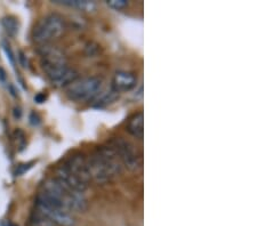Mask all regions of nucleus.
Instances as JSON below:
<instances>
[{
  "instance_id": "f257e3e1",
  "label": "nucleus",
  "mask_w": 257,
  "mask_h": 226,
  "mask_svg": "<svg viewBox=\"0 0 257 226\" xmlns=\"http://www.w3.org/2000/svg\"><path fill=\"white\" fill-rule=\"evenodd\" d=\"M41 56V67L51 82H55L68 71L70 67L64 53L57 47L44 45L39 49Z\"/></svg>"
},
{
  "instance_id": "f03ea898",
  "label": "nucleus",
  "mask_w": 257,
  "mask_h": 226,
  "mask_svg": "<svg viewBox=\"0 0 257 226\" xmlns=\"http://www.w3.org/2000/svg\"><path fill=\"white\" fill-rule=\"evenodd\" d=\"M66 24L59 14H49L41 19L33 29L32 38L39 45H48L64 34Z\"/></svg>"
},
{
  "instance_id": "7ed1b4c3",
  "label": "nucleus",
  "mask_w": 257,
  "mask_h": 226,
  "mask_svg": "<svg viewBox=\"0 0 257 226\" xmlns=\"http://www.w3.org/2000/svg\"><path fill=\"white\" fill-rule=\"evenodd\" d=\"M103 80L98 77H86L74 80L66 87V96L73 102L81 103L94 100L101 92Z\"/></svg>"
},
{
  "instance_id": "20e7f679",
  "label": "nucleus",
  "mask_w": 257,
  "mask_h": 226,
  "mask_svg": "<svg viewBox=\"0 0 257 226\" xmlns=\"http://www.w3.org/2000/svg\"><path fill=\"white\" fill-rule=\"evenodd\" d=\"M117 152L122 166L128 170L139 171L142 168V157L136 147L131 142L123 138H115L110 144Z\"/></svg>"
},
{
  "instance_id": "39448f33",
  "label": "nucleus",
  "mask_w": 257,
  "mask_h": 226,
  "mask_svg": "<svg viewBox=\"0 0 257 226\" xmlns=\"http://www.w3.org/2000/svg\"><path fill=\"white\" fill-rule=\"evenodd\" d=\"M37 209H38V212H40L45 217H47L54 225L74 226V224H76V219H74L72 213L63 210L61 208L41 203L37 201Z\"/></svg>"
},
{
  "instance_id": "423d86ee",
  "label": "nucleus",
  "mask_w": 257,
  "mask_h": 226,
  "mask_svg": "<svg viewBox=\"0 0 257 226\" xmlns=\"http://www.w3.org/2000/svg\"><path fill=\"white\" fill-rule=\"evenodd\" d=\"M99 155V158L102 159L103 163H104L105 168L109 171L111 177L115 178L118 175L122 172V163L120 161L117 152L112 146H101L96 150Z\"/></svg>"
},
{
  "instance_id": "0eeeda50",
  "label": "nucleus",
  "mask_w": 257,
  "mask_h": 226,
  "mask_svg": "<svg viewBox=\"0 0 257 226\" xmlns=\"http://www.w3.org/2000/svg\"><path fill=\"white\" fill-rule=\"evenodd\" d=\"M64 167L85 184H87L90 180L87 158L84 157V154L78 153L70 157L68 161L65 162Z\"/></svg>"
},
{
  "instance_id": "6e6552de",
  "label": "nucleus",
  "mask_w": 257,
  "mask_h": 226,
  "mask_svg": "<svg viewBox=\"0 0 257 226\" xmlns=\"http://www.w3.org/2000/svg\"><path fill=\"white\" fill-rule=\"evenodd\" d=\"M55 178L59 180L64 187L69 188V190L71 191L85 193V191L87 190V184L81 182V180L78 177H76L72 172H70L68 169H66L64 164L57 168Z\"/></svg>"
},
{
  "instance_id": "1a4fd4ad",
  "label": "nucleus",
  "mask_w": 257,
  "mask_h": 226,
  "mask_svg": "<svg viewBox=\"0 0 257 226\" xmlns=\"http://www.w3.org/2000/svg\"><path fill=\"white\" fill-rule=\"evenodd\" d=\"M138 84V78L133 73L126 71H118L115 73L112 80V88L117 93L130 92Z\"/></svg>"
},
{
  "instance_id": "9d476101",
  "label": "nucleus",
  "mask_w": 257,
  "mask_h": 226,
  "mask_svg": "<svg viewBox=\"0 0 257 226\" xmlns=\"http://www.w3.org/2000/svg\"><path fill=\"white\" fill-rule=\"evenodd\" d=\"M144 116L143 112H139L133 116L127 125V130L132 136L138 139H142L144 135Z\"/></svg>"
},
{
  "instance_id": "9b49d317",
  "label": "nucleus",
  "mask_w": 257,
  "mask_h": 226,
  "mask_svg": "<svg viewBox=\"0 0 257 226\" xmlns=\"http://www.w3.org/2000/svg\"><path fill=\"white\" fill-rule=\"evenodd\" d=\"M118 97H119V93L115 92V90H113L112 88L104 93L99 92L98 95L95 97V102L93 103V108H95V109L105 108V106L111 104V103H113Z\"/></svg>"
},
{
  "instance_id": "f8f14e48",
  "label": "nucleus",
  "mask_w": 257,
  "mask_h": 226,
  "mask_svg": "<svg viewBox=\"0 0 257 226\" xmlns=\"http://www.w3.org/2000/svg\"><path fill=\"white\" fill-rule=\"evenodd\" d=\"M54 3L59 4V5L62 6L77 8V10L84 12H93L95 8H96L95 3L88 2V0H56V2Z\"/></svg>"
},
{
  "instance_id": "ddd939ff",
  "label": "nucleus",
  "mask_w": 257,
  "mask_h": 226,
  "mask_svg": "<svg viewBox=\"0 0 257 226\" xmlns=\"http://www.w3.org/2000/svg\"><path fill=\"white\" fill-rule=\"evenodd\" d=\"M2 24L10 36L14 37L19 34V21L14 16H6V18H4L2 20Z\"/></svg>"
},
{
  "instance_id": "4468645a",
  "label": "nucleus",
  "mask_w": 257,
  "mask_h": 226,
  "mask_svg": "<svg viewBox=\"0 0 257 226\" xmlns=\"http://www.w3.org/2000/svg\"><path fill=\"white\" fill-rule=\"evenodd\" d=\"M32 226H54V224L49 220L47 217L41 215L40 212L37 213V216L31 220Z\"/></svg>"
},
{
  "instance_id": "2eb2a0df",
  "label": "nucleus",
  "mask_w": 257,
  "mask_h": 226,
  "mask_svg": "<svg viewBox=\"0 0 257 226\" xmlns=\"http://www.w3.org/2000/svg\"><path fill=\"white\" fill-rule=\"evenodd\" d=\"M106 4L107 6L113 8L115 11L123 10V8H126L128 6L127 0H109V2H106Z\"/></svg>"
},
{
  "instance_id": "dca6fc26",
  "label": "nucleus",
  "mask_w": 257,
  "mask_h": 226,
  "mask_svg": "<svg viewBox=\"0 0 257 226\" xmlns=\"http://www.w3.org/2000/svg\"><path fill=\"white\" fill-rule=\"evenodd\" d=\"M32 164H33V162H30V163H24V164H20V166L18 167V169H16V171H15V175H16V176H21V175H23L24 172H26V171H28L29 169H30V168L32 167Z\"/></svg>"
},
{
  "instance_id": "f3484780",
  "label": "nucleus",
  "mask_w": 257,
  "mask_h": 226,
  "mask_svg": "<svg viewBox=\"0 0 257 226\" xmlns=\"http://www.w3.org/2000/svg\"><path fill=\"white\" fill-rule=\"evenodd\" d=\"M3 46H4V49H5V52H6V54H7V57H8V59H10V61H11V63L14 64L15 59H14L13 52H12L10 45L6 44V43H3Z\"/></svg>"
},
{
  "instance_id": "a211bd4d",
  "label": "nucleus",
  "mask_w": 257,
  "mask_h": 226,
  "mask_svg": "<svg viewBox=\"0 0 257 226\" xmlns=\"http://www.w3.org/2000/svg\"><path fill=\"white\" fill-rule=\"evenodd\" d=\"M30 120H31V123L32 125H39L40 123V119H39V117L37 116L36 113H31V116H30Z\"/></svg>"
},
{
  "instance_id": "6ab92c4d",
  "label": "nucleus",
  "mask_w": 257,
  "mask_h": 226,
  "mask_svg": "<svg viewBox=\"0 0 257 226\" xmlns=\"http://www.w3.org/2000/svg\"><path fill=\"white\" fill-rule=\"evenodd\" d=\"M46 101V96L44 95V94H38V95L35 96V102L38 103V104H41V103H44Z\"/></svg>"
},
{
  "instance_id": "aec40b11",
  "label": "nucleus",
  "mask_w": 257,
  "mask_h": 226,
  "mask_svg": "<svg viewBox=\"0 0 257 226\" xmlns=\"http://www.w3.org/2000/svg\"><path fill=\"white\" fill-rule=\"evenodd\" d=\"M4 80H5V71L0 68V81L4 82Z\"/></svg>"
}]
</instances>
